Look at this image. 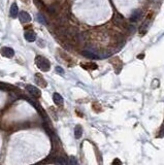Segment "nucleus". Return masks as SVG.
Masks as SVG:
<instances>
[{"label": "nucleus", "instance_id": "obj_4", "mask_svg": "<svg viewBox=\"0 0 164 165\" xmlns=\"http://www.w3.org/2000/svg\"><path fill=\"white\" fill-rule=\"evenodd\" d=\"M19 19L22 23H29L31 21V16L27 12H21L19 14Z\"/></svg>", "mask_w": 164, "mask_h": 165}, {"label": "nucleus", "instance_id": "obj_2", "mask_svg": "<svg viewBox=\"0 0 164 165\" xmlns=\"http://www.w3.org/2000/svg\"><path fill=\"white\" fill-rule=\"evenodd\" d=\"M26 90L28 91V93L30 94V95H32L33 97L35 98H38L39 96H40V90L38 89V88H36L35 86H32V85H28L27 87H26Z\"/></svg>", "mask_w": 164, "mask_h": 165}, {"label": "nucleus", "instance_id": "obj_17", "mask_svg": "<svg viewBox=\"0 0 164 165\" xmlns=\"http://www.w3.org/2000/svg\"><path fill=\"white\" fill-rule=\"evenodd\" d=\"M56 72L57 73H60V74H64V70L62 69L61 67H59V66H57L56 67Z\"/></svg>", "mask_w": 164, "mask_h": 165}, {"label": "nucleus", "instance_id": "obj_16", "mask_svg": "<svg viewBox=\"0 0 164 165\" xmlns=\"http://www.w3.org/2000/svg\"><path fill=\"white\" fill-rule=\"evenodd\" d=\"M158 137H164V123H163V125H162V127H161V129H160V132H159V135H158Z\"/></svg>", "mask_w": 164, "mask_h": 165}, {"label": "nucleus", "instance_id": "obj_8", "mask_svg": "<svg viewBox=\"0 0 164 165\" xmlns=\"http://www.w3.org/2000/svg\"><path fill=\"white\" fill-rule=\"evenodd\" d=\"M10 17L12 18H17L18 17V15H19V10H18V6H17V4L15 3H14L12 6H10Z\"/></svg>", "mask_w": 164, "mask_h": 165}, {"label": "nucleus", "instance_id": "obj_10", "mask_svg": "<svg viewBox=\"0 0 164 165\" xmlns=\"http://www.w3.org/2000/svg\"><path fill=\"white\" fill-rule=\"evenodd\" d=\"M82 134H83V128L79 125H76L74 129V136L75 138H81Z\"/></svg>", "mask_w": 164, "mask_h": 165}, {"label": "nucleus", "instance_id": "obj_13", "mask_svg": "<svg viewBox=\"0 0 164 165\" xmlns=\"http://www.w3.org/2000/svg\"><path fill=\"white\" fill-rule=\"evenodd\" d=\"M37 21H38L40 24H43V25H46V21L45 17H43V15H40V14L37 15Z\"/></svg>", "mask_w": 164, "mask_h": 165}, {"label": "nucleus", "instance_id": "obj_6", "mask_svg": "<svg viewBox=\"0 0 164 165\" xmlns=\"http://www.w3.org/2000/svg\"><path fill=\"white\" fill-rule=\"evenodd\" d=\"M141 15H143V12H141L140 10H135L134 12H132L131 17H130V21H131V22L138 21V20L141 18Z\"/></svg>", "mask_w": 164, "mask_h": 165}, {"label": "nucleus", "instance_id": "obj_1", "mask_svg": "<svg viewBox=\"0 0 164 165\" xmlns=\"http://www.w3.org/2000/svg\"><path fill=\"white\" fill-rule=\"evenodd\" d=\"M35 64H36V66L41 71H45V72L49 71L51 67L50 61L43 56H36V58H35Z\"/></svg>", "mask_w": 164, "mask_h": 165}, {"label": "nucleus", "instance_id": "obj_9", "mask_svg": "<svg viewBox=\"0 0 164 165\" xmlns=\"http://www.w3.org/2000/svg\"><path fill=\"white\" fill-rule=\"evenodd\" d=\"M35 81L37 82V84H39L40 86H43V87H46V81L43 80V78H41V76L40 74H35Z\"/></svg>", "mask_w": 164, "mask_h": 165}, {"label": "nucleus", "instance_id": "obj_15", "mask_svg": "<svg viewBox=\"0 0 164 165\" xmlns=\"http://www.w3.org/2000/svg\"><path fill=\"white\" fill-rule=\"evenodd\" d=\"M67 162H68V164H77V161L75 160L74 157H70Z\"/></svg>", "mask_w": 164, "mask_h": 165}, {"label": "nucleus", "instance_id": "obj_12", "mask_svg": "<svg viewBox=\"0 0 164 165\" xmlns=\"http://www.w3.org/2000/svg\"><path fill=\"white\" fill-rule=\"evenodd\" d=\"M148 24L149 23H143V25H141V27L139 28V32H140L141 35H143L146 32H147V29H148Z\"/></svg>", "mask_w": 164, "mask_h": 165}, {"label": "nucleus", "instance_id": "obj_18", "mask_svg": "<svg viewBox=\"0 0 164 165\" xmlns=\"http://www.w3.org/2000/svg\"><path fill=\"white\" fill-rule=\"evenodd\" d=\"M113 163H119V164H122V162H121V161H119V160H115V161L113 162Z\"/></svg>", "mask_w": 164, "mask_h": 165}, {"label": "nucleus", "instance_id": "obj_7", "mask_svg": "<svg viewBox=\"0 0 164 165\" xmlns=\"http://www.w3.org/2000/svg\"><path fill=\"white\" fill-rule=\"evenodd\" d=\"M53 99H54V102L56 103L57 105L63 104V97H62L59 93H54V95H53Z\"/></svg>", "mask_w": 164, "mask_h": 165}, {"label": "nucleus", "instance_id": "obj_5", "mask_svg": "<svg viewBox=\"0 0 164 165\" xmlns=\"http://www.w3.org/2000/svg\"><path fill=\"white\" fill-rule=\"evenodd\" d=\"M24 36H25L26 40L30 41V43H33V41H35V39H36V34H35V32L32 31V30H28V31H26Z\"/></svg>", "mask_w": 164, "mask_h": 165}, {"label": "nucleus", "instance_id": "obj_14", "mask_svg": "<svg viewBox=\"0 0 164 165\" xmlns=\"http://www.w3.org/2000/svg\"><path fill=\"white\" fill-rule=\"evenodd\" d=\"M56 163H58V164H67V161H65V160H64V158L58 157L56 159Z\"/></svg>", "mask_w": 164, "mask_h": 165}, {"label": "nucleus", "instance_id": "obj_3", "mask_svg": "<svg viewBox=\"0 0 164 165\" xmlns=\"http://www.w3.org/2000/svg\"><path fill=\"white\" fill-rule=\"evenodd\" d=\"M0 53H1L2 56L6 57V58H12L14 57L15 55V51L12 49V48H7V47H4L0 50Z\"/></svg>", "mask_w": 164, "mask_h": 165}, {"label": "nucleus", "instance_id": "obj_11", "mask_svg": "<svg viewBox=\"0 0 164 165\" xmlns=\"http://www.w3.org/2000/svg\"><path fill=\"white\" fill-rule=\"evenodd\" d=\"M83 55L86 57H88V58H91V59H98L99 58L96 54H94V53L91 52V51H85V52H83Z\"/></svg>", "mask_w": 164, "mask_h": 165}]
</instances>
